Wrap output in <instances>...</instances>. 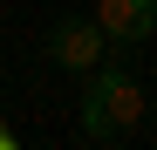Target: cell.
<instances>
[{
  "mask_svg": "<svg viewBox=\"0 0 157 150\" xmlns=\"http://www.w3.org/2000/svg\"><path fill=\"white\" fill-rule=\"evenodd\" d=\"M144 109H150V96L137 82V68H130L123 55L109 62L102 55L89 75H82V109H75V137L82 143H130L144 130Z\"/></svg>",
  "mask_w": 157,
  "mask_h": 150,
  "instance_id": "cell-1",
  "label": "cell"
},
{
  "mask_svg": "<svg viewBox=\"0 0 157 150\" xmlns=\"http://www.w3.org/2000/svg\"><path fill=\"white\" fill-rule=\"evenodd\" d=\"M102 28H96V14H55L48 21V41H41V55L55 62V68H68V75H89L96 62H102Z\"/></svg>",
  "mask_w": 157,
  "mask_h": 150,
  "instance_id": "cell-2",
  "label": "cell"
},
{
  "mask_svg": "<svg viewBox=\"0 0 157 150\" xmlns=\"http://www.w3.org/2000/svg\"><path fill=\"white\" fill-rule=\"evenodd\" d=\"M96 28L109 48H144L157 41V0H96Z\"/></svg>",
  "mask_w": 157,
  "mask_h": 150,
  "instance_id": "cell-3",
  "label": "cell"
},
{
  "mask_svg": "<svg viewBox=\"0 0 157 150\" xmlns=\"http://www.w3.org/2000/svg\"><path fill=\"white\" fill-rule=\"evenodd\" d=\"M14 143H21V137H14V130H7V123H0V150H14Z\"/></svg>",
  "mask_w": 157,
  "mask_h": 150,
  "instance_id": "cell-4",
  "label": "cell"
},
{
  "mask_svg": "<svg viewBox=\"0 0 157 150\" xmlns=\"http://www.w3.org/2000/svg\"><path fill=\"white\" fill-rule=\"evenodd\" d=\"M144 116H150V137H157V109H144Z\"/></svg>",
  "mask_w": 157,
  "mask_h": 150,
  "instance_id": "cell-5",
  "label": "cell"
},
{
  "mask_svg": "<svg viewBox=\"0 0 157 150\" xmlns=\"http://www.w3.org/2000/svg\"><path fill=\"white\" fill-rule=\"evenodd\" d=\"M0 82H7V68H0Z\"/></svg>",
  "mask_w": 157,
  "mask_h": 150,
  "instance_id": "cell-6",
  "label": "cell"
}]
</instances>
